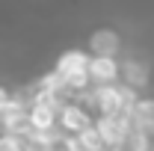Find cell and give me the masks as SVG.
<instances>
[{
    "mask_svg": "<svg viewBox=\"0 0 154 151\" xmlns=\"http://www.w3.org/2000/svg\"><path fill=\"white\" fill-rule=\"evenodd\" d=\"M89 57H92L89 51L71 48V51H65V54L57 59V65H54V71L68 83V89L74 95L86 92V89L92 86V80H89Z\"/></svg>",
    "mask_w": 154,
    "mask_h": 151,
    "instance_id": "obj_1",
    "label": "cell"
},
{
    "mask_svg": "<svg viewBox=\"0 0 154 151\" xmlns=\"http://www.w3.org/2000/svg\"><path fill=\"white\" fill-rule=\"evenodd\" d=\"M95 131L104 139V145L110 151H122L125 142L131 139L134 125H131V113H113V116H95Z\"/></svg>",
    "mask_w": 154,
    "mask_h": 151,
    "instance_id": "obj_2",
    "label": "cell"
},
{
    "mask_svg": "<svg viewBox=\"0 0 154 151\" xmlns=\"http://www.w3.org/2000/svg\"><path fill=\"white\" fill-rule=\"evenodd\" d=\"M95 125V113L80 101V98H71L59 107V131H65L68 136L74 133H83Z\"/></svg>",
    "mask_w": 154,
    "mask_h": 151,
    "instance_id": "obj_3",
    "label": "cell"
},
{
    "mask_svg": "<svg viewBox=\"0 0 154 151\" xmlns=\"http://www.w3.org/2000/svg\"><path fill=\"white\" fill-rule=\"evenodd\" d=\"M89 80L92 86L104 83H119L122 80V59L119 57H89Z\"/></svg>",
    "mask_w": 154,
    "mask_h": 151,
    "instance_id": "obj_4",
    "label": "cell"
},
{
    "mask_svg": "<svg viewBox=\"0 0 154 151\" xmlns=\"http://www.w3.org/2000/svg\"><path fill=\"white\" fill-rule=\"evenodd\" d=\"M131 125L136 133L154 139V98L151 95H139L131 107Z\"/></svg>",
    "mask_w": 154,
    "mask_h": 151,
    "instance_id": "obj_5",
    "label": "cell"
},
{
    "mask_svg": "<svg viewBox=\"0 0 154 151\" xmlns=\"http://www.w3.org/2000/svg\"><path fill=\"white\" fill-rule=\"evenodd\" d=\"M148 80H151V65L145 62V59H122V83L125 86H131L134 92H142L145 86H148Z\"/></svg>",
    "mask_w": 154,
    "mask_h": 151,
    "instance_id": "obj_6",
    "label": "cell"
},
{
    "mask_svg": "<svg viewBox=\"0 0 154 151\" xmlns=\"http://www.w3.org/2000/svg\"><path fill=\"white\" fill-rule=\"evenodd\" d=\"M89 54H95V57H119L122 54V36L116 30H110V27L95 30L89 36Z\"/></svg>",
    "mask_w": 154,
    "mask_h": 151,
    "instance_id": "obj_7",
    "label": "cell"
},
{
    "mask_svg": "<svg viewBox=\"0 0 154 151\" xmlns=\"http://www.w3.org/2000/svg\"><path fill=\"white\" fill-rule=\"evenodd\" d=\"M68 151H110L104 145V139L98 136L95 125L89 128V131L83 133H74V136H68Z\"/></svg>",
    "mask_w": 154,
    "mask_h": 151,
    "instance_id": "obj_8",
    "label": "cell"
},
{
    "mask_svg": "<svg viewBox=\"0 0 154 151\" xmlns=\"http://www.w3.org/2000/svg\"><path fill=\"white\" fill-rule=\"evenodd\" d=\"M0 151H27V136L0 131Z\"/></svg>",
    "mask_w": 154,
    "mask_h": 151,
    "instance_id": "obj_9",
    "label": "cell"
},
{
    "mask_svg": "<svg viewBox=\"0 0 154 151\" xmlns=\"http://www.w3.org/2000/svg\"><path fill=\"white\" fill-rule=\"evenodd\" d=\"M12 101H15V95L9 92L6 86H0V113H3V110H6V107H9Z\"/></svg>",
    "mask_w": 154,
    "mask_h": 151,
    "instance_id": "obj_10",
    "label": "cell"
}]
</instances>
